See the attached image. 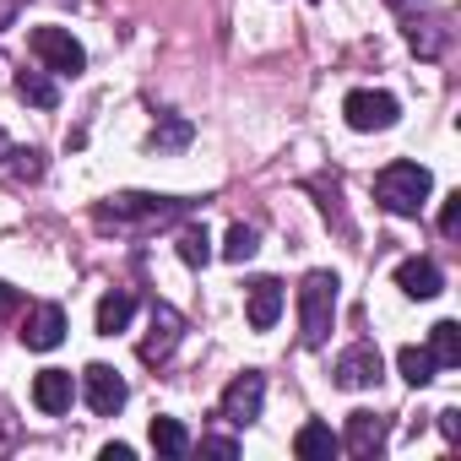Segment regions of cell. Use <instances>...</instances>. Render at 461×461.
Returning a JSON list of instances; mask_svg holds the SVG:
<instances>
[{"label": "cell", "instance_id": "8", "mask_svg": "<svg viewBox=\"0 0 461 461\" xmlns=\"http://www.w3.org/2000/svg\"><path fill=\"white\" fill-rule=\"evenodd\" d=\"M82 396H87V407H93L98 418H114L131 391H125V380H120L109 364H87V369H82Z\"/></svg>", "mask_w": 461, "mask_h": 461}, {"label": "cell", "instance_id": "13", "mask_svg": "<svg viewBox=\"0 0 461 461\" xmlns=\"http://www.w3.org/2000/svg\"><path fill=\"white\" fill-rule=\"evenodd\" d=\"M245 315H250L256 331H272L277 315H283V283L277 277H256L250 294H245Z\"/></svg>", "mask_w": 461, "mask_h": 461}, {"label": "cell", "instance_id": "5", "mask_svg": "<svg viewBox=\"0 0 461 461\" xmlns=\"http://www.w3.org/2000/svg\"><path fill=\"white\" fill-rule=\"evenodd\" d=\"M261 402H267V380H261V369H245V375L228 380V391H222L217 412L234 423V429H245V423H256V418H261Z\"/></svg>", "mask_w": 461, "mask_h": 461}, {"label": "cell", "instance_id": "29", "mask_svg": "<svg viewBox=\"0 0 461 461\" xmlns=\"http://www.w3.org/2000/svg\"><path fill=\"white\" fill-rule=\"evenodd\" d=\"M131 456H136V450H131V445H120V439H114V445H104V461H131Z\"/></svg>", "mask_w": 461, "mask_h": 461}, {"label": "cell", "instance_id": "9", "mask_svg": "<svg viewBox=\"0 0 461 461\" xmlns=\"http://www.w3.org/2000/svg\"><path fill=\"white\" fill-rule=\"evenodd\" d=\"M66 342V310L60 304H33L28 321H23V348L28 353H50Z\"/></svg>", "mask_w": 461, "mask_h": 461}, {"label": "cell", "instance_id": "14", "mask_svg": "<svg viewBox=\"0 0 461 461\" xmlns=\"http://www.w3.org/2000/svg\"><path fill=\"white\" fill-rule=\"evenodd\" d=\"M342 450H353V456H380V450H385V418L353 412V418H348V434H342Z\"/></svg>", "mask_w": 461, "mask_h": 461}, {"label": "cell", "instance_id": "10", "mask_svg": "<svg viewBox=\"0 0 461 461\" xmlns=\"http://www.w3.org/2000/svg\"><path fill=\"white\" fill-rule=\"evenodd\" d=\"M179 331H185L179 310H174V304H152V315H147V337H141V358H147V364H163V358L174 353Z\"/></svg>", "mask_w": 461, "mask_h": 461}, {"label": "cell", "instance_id": "30", "mask_svg": "<svg viewBox=\"0 0 461 461\" xmlns=\"http://www.w3.org/2000/svg\"><path fill=\"white\" fill-rule=\"evenodd\" d=\"M201 450H212V456H234V439H201Z\"/></svg>", "mask_w": 461, "mask_h": 461}, {"label": "cell", "instance_id": "17", "mask_svg": "<svg viewBox=\"0 0 461 461\" xmlns=\"http://www.w3.org/2000/svg\"><path fill=\"white\" fill-rule=\"evenodd\" d=\"M342 450V439L331 434V423H304L299 434H294V456H304V461H315V456H337Z\"/></svg>", "mask_w": 461, "mask_h": 461}, {"label": "cell", "instance_id": "22", "mask_svg": "<svg viewBox=\"0 0 461 461\" xmlns=\"http://www.w3.org/2000/svg\"><path fill=\"white\" fill-rule=\"evenodd\" d=\"M396 369H402V380H407V385H429V380L439 375L434 353H429V348H412V342H407V348L396 353Z\"/></svg>", "mask_w": 461, "mask_h": 461}, {"label": "cell", "instance_id": "12", "mask_svg": "<svg viewBox=\"0 0 461 461\" xmlns=\"http://www.w3.org/2000/svg\"><path fill=\"white\" fill-rule=\"evenodd\" d=\"M396 288H402L407 299H439V294H445V272H439L434 261L412 256V261L396 267Z\"/></svg>", "mask_w": 461, "mask_h": 461}, {"label": "cell", "instance_id": "31", "mask_svg": "<svg viewBox=\"0 0 461 461\" xmlns=\"http://www.w3.org/2000/svg\"><path fill=\"white\" fill-rule=\"evenodd\" d=\"M385 6H391V12H412V6H418V0H385Z\"/></svg>", "mask_w": 461, "mask_h": 461}, {"label": "cell", "instance_id": "19", "mask_svg": "<svg viewBox=\"0 0 461 461\" xmlns=\"http://www.w3.org/2000/svg\"><path fill=\"white\" fill-rule=\"evenodd\" d=\"M147 439H152L158 456H185V450H190V429H185L179 418H152Z\"/></svg>", "mask_w": 461, "mask_h": 461}, {"label": "cell", "instance_id": "25", "mask_svg": "<svg viewBox=\"0 0 461 461\" xmlns=\"http://www.w3.org/2000/svg\"><path fill=\"white\" fill-rule=\"evenodd\" d=\"M12 158H17V179H39V174H44V152H33V147H12Z\"/></svg>", "mask_w": 461, "mask_h": 461}, {"label": "cell", "instance_id": "2", "mask_svg": "<svg viewBox=\"0 0 461 461\" xmlns=\"http://www.w3.org/2000/svg\"><path fill=\"white\" fill-rule=\"evenodd\" d=\"M337 272H310L299 283V342L304 348H326L331 326H337Z\"/></svg>", "mask_w": 461, "mask_h": 461}, {"label": "cell", "instance_id": "23", "mask_svg": "<svg viewBox=\"0 0 461 461\" xmlns=\"http://www.w3.org/2000/svg\"><path fill=\"white\" fill-rule=\"evenodd\" d=\"M256 250H261V234H256L250 222H234V228H228V240H222V261L245 267V261H250Z\"/></svg>", "mask_w": 461, "mask_h": 461}, {"label": "cell", "instance_id": "3", "mask_svg": "<svg viewBox=\"0 0 461 461\" xmlns=\"http://www.w3.org/2000/svg\"><path fill=\"white\" fill-rule=\"evenodd\" d=\"M28 50L50 77H82L87 71V50L71 39V28H33Z\"/></svg>", "mask_w": 461, "mask_h": 461}, {"label": "cell", "instance_id": "32", "mask_svg": "<svg viewBox=\"0 0 461 461\" xmlns=\"http://www.w3.org/2000/svg\"><path fill=\"white\" fill-rule=\"evenodd\" d=\"M6 158H12V136H6V131H0V163H6Z\"/></svg>", "mask_w": 461, "mask_h": 461}, {"label": "cell", "instance_id": "27", "mask_svg": "<svg viewBox=\"0 0 461 461\" xmlns=\"http://www.w3.org/2000/svg\"><path fill=\"white\" fill-rule=\"evenodd\" d=\"M23 310V294L12 288V283H0V321H6V315H17Z\"/></svg>", "mask_w": 461, "mask_h": 461}, {"label": "cell", "instance_id": "1", "mask_svg": "<svg viewBox=\"0 0 461 461\" xmlns=\"http://www.w3.org/2000/svg\"><path fill=\"white\" fill-rule=\"evenodd\" d=\"M429 190H434V174L412 158H396L375 174V201L391 212V217H418L429 206Z\"/></svg>", "mask_w": 461, "mask_h": 461}, {"label": "cell", "instance_id": "6", "mask_svg": "<svg viewBox=\"0 0 461 461\" xmlns=\"http://www.w3.org/2000/svg\"><path fill=\"white\" fill-rule=\"evenodd\" d=\"M396 114H402V104H396L391 93H375V87H358V93L342 98V120H348L353 131H391Z\"/></svg>", "mask_w": 461, "mask_h": 461}, {"label": "cell", "instance_id": "26", "mask_svg": "<svg viewBox=\"0 0 461 461\" xmlns=\"http://www.w3.org/2000/svg\"><path fill=\"white\" fill-rule=\"evenodd\" d=\"M456 228H461V190H456V195H445V206H439V234H445V240H456Z\"/></svg>", "mask_w": 461, "mask_h": 461}, {"label": "cell", "instance_id": "4", "mask_svg": "<svg viewBox=\"0 0 461 461\" xmlns=\"http://www.w3.org/2000/svg\"><path fill=\"white\" fill-rule=\"evenodd\" d=\"M190 201H174V195H141V190H125V195H109V206H98L104 222H168V217H185Z\"/></svg>", "mask_w": 461, "mask_h": 461}, {"label": "cell", "instance_id": "16", "mask_svg": "<svg viewBox=\"0 0 461 461\" xmlns=\"http://www.w3.org/2000/svg\"><path fill=\"white\" fill-rule=\"evenodd\" d=\"M190 136H195V125H190L185 114H163V120L152 125L147 147H152V152H179V147H190Z\"/></svg>", "mask_w": 461, "mask_h": 461}, {"label": "cell", "instance_id": "21", "mask_svg": "<svg viewBox=\"0 0 461 461\" xmlns=\"http://www.w3.org/2000/svg\"><path fill=\"white\" fill-rule=\"evenodd\" d=\"M429 353H434L439 369H456V364H461V326H456V321H439V326L429 331Z\"/></svg>", "mask_w": 461, "mask_h": 461}, {"label": "cell", "instance_id": "20", "mask_svg": "<svg viewBox=\"0 0 461 461\" xmlns=\"http://www.w3.org/2000/svg\"><path fill=\"white\" fill-rule=\"evenodd\" d=\"M407 44H412L423 60H434V55L450 44V28H445V17H434V23H418V17H412V28H407Z\"/></svg>", "mask_w": 461, "mask_h": 461}, {"label": "cell", "instance_id": "15", "mask_svg": "<svg viewBox=\"0 0 461 461\" xmlns=\"http://www.w3.org/2000/svg\"><path fill=\"white\" fill-rule=\"evenodd\" d=\"M17 98L33 104V109H55V104H60V87H55L50 71L39 66V71H17Z\"/></svg>", "mask_w": 461, "mask_h": 461}, {"label": "cell", "instance_id": "11", "mask_svg": "<svg viewBox=\"0 0 461 461\" xmlns=\"http://www.w3.org/2000/svg\"><path fill=\"white\" fill-rule=\"evenodd\" d=\"M71 402H77L71 369H44V375H33V407H39V412L60 418V412H71Z\"/></svg>", "mask_w": 461, "mask_h": 461}, {"label": "cell", "instance_id": "18", "mask_svg": "<svg viewBox=\"0 0 461 461\" xmlns=\"http://www.w3.org/2000/svg\"><path fill=\"white\" fill-rule=\"evenodd\" d=\"M131 315H136V299H131V294H104V299H98V337L125 331Z\"/></svg>", "mask_w": 461, "mask_h": 461}, {"label": "cell", "instance_id": "28", "mask_svg": "<svg viewBox=\"0 0 461 461\" xmlns=\"http://www.w3.org/2000/svg\"><path fill=\"white\" fill-rule=\"evenodd\" d=\"M28 6V0H0V28H12L17 23V12Z\"/></svg>", "mask_w": 461, "mask_h": 461}, {"label": "cell", "instance_id": "24", "mask_svg": "<svg viewBox=\"0 0 461 461\" xmlns=\"http://www.w3.org/2000/svg\"><path fill=\"white\" fill-rule=\"evenodd\" d=\"M179 261H185V267H206V261H212V234H206V222H190L185 234H179Z\"/></svg>", "mask_w": 461, "mask_h": 461}, {"label": "cell", "instance_id": "7", "mask_svg": "<svg viewBox=\"0 0 461 461\" xmlns=\"http://www.w3.org/2000/svg\"><path fill=\"white\" fill-rule=\"evenodd\" d=\"M331 375H337V385H342V391H364V385H375V380L385 375V358H380V348H375V342H353V348L337 358V369H331Z\"/></svg>", "mask_w": 461, "mask_h": 461}]
</instances>
